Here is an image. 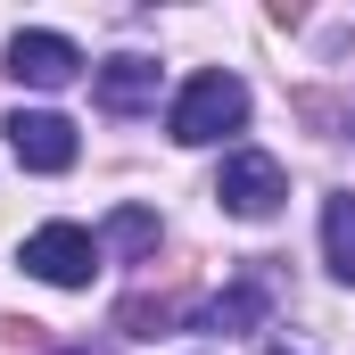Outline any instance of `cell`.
Segmentation results:
<instances>
[{
    "label": "cell",
    "instance_id": "1",
    "mask_svg": "<svg viewBox=\"0 0 355 355\" xmlns=\"http://www.w3.org/2000/svg\"><path fill=\"white\" fill-rule=\"evenodd\" d=\"M240 124H248V83L223 75V67L190 75V83L174 91V107H166V132H174L182 149H215V141L240 132Z\"/></svg>",
    "mask_w": 355,
    "mask_h": 355
},
{
    "label": "cell",
    "instance_id": "2",
    "mask_svg": "<svg viewBox=\"0 0 355 355\" xmlns=\"http://www.w3.org/2000/svg\"><path fill=\"white\" fill-rule=\"evenodd\" d=\"M17 265L33 272V281H50V289H91V272L107 265V248H99V232H83V223H42V232H25Z\"/></svg>",
    "mask_w": 355,
    "mask_h": 355
},
{
    "label": "cell",
    "instance_id": "3",
    "mask_svg": "<svg viewBox=\"0 0 355 355\" xmlns=\"http://www.w3.org/2000/svg\"><path fill=\"white\" fill-rule=\"evenodd\" d=\"M215 198H223V215H240V223H265L272 207L289 198V174H281V157H265V149H223Z\"/></svg>",
    "mask_w": 355,
    "mask_h": 355
},
{
    "label": "cell",
    "instance_id": "4",
    "mask_svg": "<svg viewBox=\"0 0 355 355\" xmlns=\"http://www.w3.org/2000/svg\"><path fill=\"white\" fill-rule=\"evenodd\" d=\"M0 132H8V157H17L25 174H67V166H75V124H67L58 107H17Z\"/></svg>",
    "mask_w": 355,
    "mask_h": 355
},
{
    "label": "cell",
    "instance_id": "5",
    "mask_svg": "<svg viewBox=\"0 0 355 355\" xmlns=\"http://www.w3.org/2000/svg\"><path fill=\"white\" fill-rule=\"evenodd\" d=\"M17 83H33V91H58V83H75L83 75V50L67 42V33H50V25H25V33H8V58H0Z\"/></svg>",
    "mask_w": 355,
    "mask_h": 355
},
{
    "label": "cell",
    "instance_id": "6",
    "mask_svg": "<svg viewBox=\"0 0 355 355\" xmlns=\"http://www.w3.org/2000/svg\"><path fill=\"white\" fill-rule=\"evenodd\" d=\"M157 58H141V50H116V58H99L91 67V91H99V107L107 116H141V107H157Z\"/></svg>",
    "mask_w": 355,
    "mask_h": 355
},
{
    "label": "cell",
    "instance_id": "7",
    "mask_svg": "<svg viewBox=\"0 0 355 355\" xmlns=\"http://www.w3.org/2000/svg\"><path fill=\"white\" fill-rule=\"evenodd\" d=\"M322 265L355 289V198H347V190H339V198H322Z\"/></svg>",
    "mask_w": 355,
    "mask_h": 355
},
{
    "label": "cell",
    "instance_id": "8",
    "mask_svg": "<svg viewBox=\"0 0 355 355\" xmlns=\"http://www.w3.org/2000/svg\"><path fill=\"white\" fill-rule=\"evenodd\" d=\"M257 322H265V281H240L207 306V331H257Z\"/></svg>",
    "mask_w": 355,
    "mask_h": 355
},
{
    "label": "cell",
    "instance_id": "9",
    "mask_svg": "<svg viewBox=\"0 0 355 355\" xmlns=\"http://www.w3.org/2000/svg\"><path fill=\"white\" fill-rule=\"evenodd\" d=\"M99 248H116V257H149V248H157V215H149V207H124V215H107Z\"/></svg>",
    "mask_w": 355,
    "mask_h": 355
},
{
    "label": "cell",
    "instance_id": "10",
    "mask_svg": "<svg viewBox=\"0 0 355 355\" xmlns=\"http://www.w3.org/2000/svg\"><path fill=\"white\" fill-rule=\"evenodd\" d=\"M58 355H116V347H91V339H75V347H58Z\"/></svg>",
    "mask_w": 355,
    "mask_h": 355
},
{
    "label": "cell",
    "instance_id": "11",
    "mask_svg": "<svg viewBox=\"0 0 355 355\" xmlns=\"http://www.w3.org/2000/svg\"><path fill=\"white\" fill-rule=\"evenodd\" d=\"M265 355H289V347H265Z\"/></svg>",
    "mask_w": 355,
    "mask_h": 355
}]
</instances>
